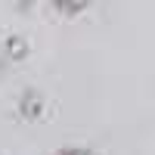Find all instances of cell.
I'll return each instance as SVG.
<instances>
[{
	"instance_id": "6da1fadb",
	"label": "cell",
	"mask_w": 155,
	"mask_h": 155,
	"mask_svg": "<svg viewBox=\"0 0 155 155\" xmlns=\"http://www.w3.org/2000/svg\"><path fill=\"white\" fill-rule=\"evenodd\" d=\"M56 155H96V152H90V149H81V146H65V149H59Z\"/></svg>"
}]
</instances>
